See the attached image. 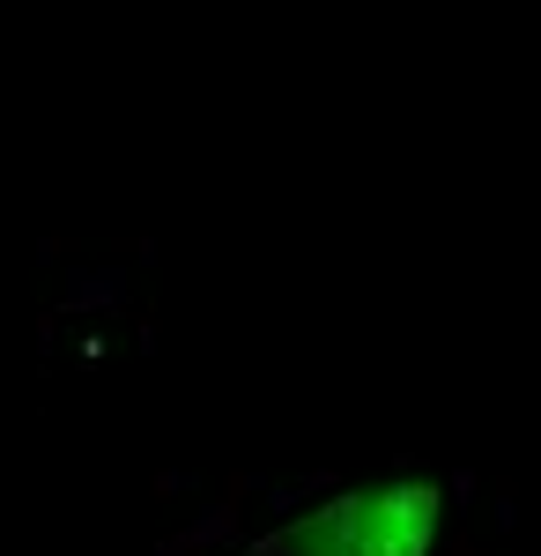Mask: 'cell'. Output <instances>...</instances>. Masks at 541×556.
<instances>
[{
	"label": "cell",
	"mask_w": 541,
	"mask_h": 556,
	"mask_svg": "<svg viewBox=\"0 0 541 556\" xmlns=\"http://www.w3.org/2000/svg\"><path fill=\"white\" fill-rule=\"evenodd\" d=\"M341 505H349V549L356 556H430L445 490L438 482H378V490H349Z\"/></svg>",
	"instance_id": "cell-1"
},
{
	"label": "cell",
	"mask_w": 541,
	"mask_h": 556,
	"mask_svg": "<svg viewBox=\"0 0 541 556\" xmlns=\"http://www.w3.org/2000/svg\"><path fill=\"white\" fill-rule=\"evenodd\" d=\"M267 556H356L349 549V505L327 497L319 513H304L297 527H282V534L267 542Z\"/></svg>",
	"instance_id": "cell-2"
}]
</instances>
